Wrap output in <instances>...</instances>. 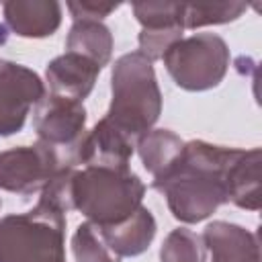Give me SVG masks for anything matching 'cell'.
<instances>
[{"instance_id":"obj_1","label":"cell","mask_w":262,"mask_h":262,"mask_svg":"<svg viewBox=\"0 0 262 262\" xmlns=\"http://www.w3.org/2000/svg\"><path fill=\"white\" fill-rule=\"evenodd\" d=\"M242 151L205 141L184 143L178 156L154 176V188L166 194L176 219L203 221L229 201V172Z\"/></svg>"},{"instance_id":"obj_2","label":"cell","mask_w":262,"mask_h":262,"mask_svg":"<svg viewBox=\"0 0 262 262\" xmlns=\"http://www.w3.org/2000/svg\"><path fill=\"white\" fill-rule=\"evenodd\" d=\"M160 108L162 94L151 59L141 51L119 57L113 66V102L104 121L137 145L158 121Z\"/></svg>"},{"instance_id":"obj_3","label":"cell","mask_w":262,"mask_h":262,"mask_svg":"<svg viewBox=\"0 0 262 262\" xmlns=\"http://www.w3.org/2000/svg\"><path fill=\"white\" fill-rule=\"evenodd\" d=\"M143 182L129 168L88 166L72 176V207L82 211L90 223L117 225L129 219L143 199Z\"/></svg>"},{"instance_id":"obj_4","label":"cell","mask_w":262,"mask_h":262,"mask_svg":"<svg viewBox=\"0 0 262 262\" xmlns=\"http://www.w3.org/2000/svg\"><path fill=\"white\" fill-rule=\"evenodd\" d=\"M63 211L41 199L23 215L0 219V262H66Z\"/></svg>"},{"instance_id":"obj_5","label":"cell","mask_w":262,"mask_h":262,"mask_svg":"<svg viewBox=\"0 0 262 262\" xmlns=\"http://www.w3.org/2000/svg\"><path fill=\"white\" fill-rule=\"evenodd\" d=\"M162 59L180 88L207 90L223 80L229 51L221 37L201 33L172 43Z\"/></svg>"},{"instance_id":"obj_6","label":"cell","mask_w":262,"mask_h":262,"mask_svg":"<svg viewBox=\"0 0 262 262\" xmlns=\"http://www.w3.org/2000/svg\"><path fill=\"white\" fill-rule=\"evenodd\" d=\"M61 168L68 164L47 143L14 147L0 154V188L23 194L43 190Z\"/></svg>"},{"instance_id":"obj_7","label":"cell","mask_w":262,"mask_h":262,"mask_svg":"<svg viewBox=\"0 0 262 262\" xmlns=\"http://www.w3.org/2000/svg\"><path fill=\"white\" fill-rule=\"evenodd\" d=\"M45 96L41 78L29 68L0 59V135L20 131L31 104Z\"/></svg>"},{"instance_id":"obj_8","label":"cell","mask_w":262,"mask_h":262,"mask_svg":"<svg viewBox=\"0 0 262 262\" xmlns=\"http://www.w3.org/2000/svg\"><path fill=\"white\" fill-rule=\"evenodd\" d=\"M86 111L82 102L49 94L37 102L35 113V129L41 143L57 149L63 145H76L80 141V133L84 131Z\"/></svg>"},{"instance_id":"obj_9","label":"cell","mask_w":262,"mask_h":262,"mask_svg":"<svg viewBox=\"0 0 262 262\" xmlns=\"http://www.w3.org/2000/svg\"><path fill=\"white\" fill-rule=\"evenodd\" d=\"M98 72H100V66L96 61L80 53L68 51L55 57L47 66V82H49L51 94L80 102L90 94Z\"/></svg>"},{"instance_id":"obj_10","label":"cell","mask_w":262,"mask_h":262,"mask_svg":"<svg viewBox=\"0 0 262 262\" xmlns=\"http://www.w3.org/2000/svg\"><path fill=\"white\" fill-rule=\"evenodd\" d=\"M203 239L211 250L213 262H260L256 235L239 225L225 221L209 223Z\"/></svg>"},{"instance_id":"obj_11","label":"cell","mask_w":262,"mask_h":262,"mask_svg":"<svg viewBox=\"0 0 262 262\" xmlns=\"http://www.w3.org/2000/svg\"><path fill=\"white\" fill-rule=\"evenodd\" d=\"M96 225V223H94ZM106 248L115 256H137L147 250L156 233V221L151 213L139 207L129 219L117 225H96Z\"/></svg>"},{"instance_id":"obj_12","label":"cell","mask_w":262,"mask_h":262,"mask_svg":"<svg viewBox=\"0 0 262 262\" xmlns=\"http://www.w3.org/2000/svg\"><path fill=\"white\" fill-rule=\"evenodd\" d=\"M4 16L8 27L20 37H47L61 20V6L57 2H6Z\"/></svg>"},{"instance_id":"obj_13","label":"cell","mask_w":262,"mask_h":262,"mask_svg":"<svg viewBox=\"0 0 262 262\" xmlns=\"http://www.w3.org/2000/svg\"><path fill=\"white\" fill-rule=\"evenodd\" d=\"M229 201L242 209H260V149L242 151L229 172Z\"/></svg>"},{"instance_id":"obj_14","label":"cell","mask_w":262,"mask_h":262,"mask_svg":"<svg viewBox=\"0 0 262 262\" xmlns=\"http://www.w3.org/2000/svg\"><path fill=\"white\" fill-rule=\"evenodd\" d=\"M113 49V37L104 25L98 20H76L70 37H68V51L80 53L100 68L108 61Z\"/></svg>"},{"instance_id":"obj_15","label":"cell","mask_w":262,"mask_h":262,"mask_svg":"<svg viewBox=\"0 0 262 262\" xmlns=\"http://www.w3.org/2000/svg\"><path fill=\"white\" fill-rule=\"evenodd\" d=\"M182 139L178 135H174L168 129H156L151 133H145L139 141V156L143 160L145 170H149L154 176L160 174L182 149Z\"/></svg>"},{"instance_id":"obj_16","label":"cell","mask_w":262,"mask_h":262,"mask_svg":"<svg viewBox=\"0 0 262 262\" xmlns=\"http://www.w3.org/2000/svg\"><path fill=\"white\" fill-rule=\"evenodd\" d=\"M137 20L143 25V31H168L184 29V4L182 2H141L133 4Z\"/></svg>"},{"instance_id":"obj_17","label":"cell","mask_w":262,"mask_h":262,"mask_svg":"<svg viewBox=\"0 0 262 262\" xmlns=\"http://www.w3.org/2000/svg\"><path fill=\"white\" fill-rule=\"evenodd\" d=\"M246 10V4L242 2H196V4H184V16L182 25L184 29H196L211 23H227L237 18Z\"/></svg>"},{"instance_id":"obj_18","label":"cell","mask_w":262,"mask_h":262,"mask_svg":"<svg viewBox=\"0 0 262 262\" xmlns=\"http://www.w3.org/2000/svg\"><path fill=\"white\" fill-rule=\"evenodd\" d=\"M72 248H74L76 262H121V258L106 248L98 227L90 221L82 223L76 229L72 237Z\"/></svg>"},{"instance_id":"obj_19","label":"cell","mask_w":262,"mask_h":262,"mask_svg":"<svg viewBox=\"0 0 262 262\" xmlns=\"http://www.w3.org/2000/svg\"><path fill=\"white\" fill-rule=\"evenodd\" d=\"M162 262H205L201 237L190 229H174L162 246Z\"/></svg>"},{"instance_id":"obj_20","label":"cell","mask_w":262,"mask_h":262,"mask_svg":"<svg viewBox=\"0 0 262 262\" xmlns=\"http://www.w3.org/2000/svg\"><path fill=\"white\" fill-rule=\"evenodd\" d=\"M119 4H100V2H68L74 20H100L108 12H113Z\"/></svg>"}]
</instances>
